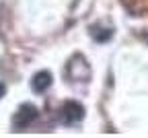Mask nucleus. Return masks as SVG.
Masks as SVG:
<instances>
[{"instance_id": "nucleus-1", "label": "nucleus", "mask_w": 148, "mask_h": 138, "mask_svg": "<svg viewBox=\"0 0 148 138\" xmlns=\"http://www.w3.org/2000/svg\"><path fill=\"white\" fill-rule=\"evenodd\" d=\"M64 74H66V78L72 85H80V83L86 85L90 81V66L86 62V58L82 54H74L70 60L66 62Z\"/></svg>"}, {"instance_id": "nucleus-2", "label": "nucleus", "mask_w": 148, "mask_h": 138, "mask_svg": "<svg viewBox=\"0 0 148 138\" xmlns=\"http://www.w3.org/2000/svg\"><path fill=\"white\" fill-rule=\"evenodd\" d=\"M37 115H39V111H37L35 105H31V103H23L21 107L16 109V113L12 115V130L23 132V130L31 128V124L37 120Z\"/></svg>"}, {"instance_id": "nucleus-3", "label": "nucleus", "mask_w": 148, "mask_h": 138, "mask_svg": "<svg viewBox=\"0 0 148 138\" xmlns=\"http://www.w3.org/2000/svg\"><path fill=\"white\" fill-rule=\"evenodd\" d=\"M84 117V107L78 101H66L60 107V122L64 126H76Z\"/></svg>"}, {"instance_id": "nucleus-4", "label": "nucleus", "mask_w": 148, "mask_h": 138, "mask_svg": "<svg viewBox=\"0 0 148 138\" xmlns=\"http://www.w3.org/2000/svg\"><path fill=\"white\" fill-rule=\"evenodd\" d=\"M51 87V72L49 70H39L31 78V89L35 93H45Z\"/></svg>"}, {"instance_id": "nucleus-5", "label": "nucleus", "mask_w": 148, "mask_h": 138, "mask_svg": "<svg viewBox=\"0 0 148 138\" xmlns=\"http://www.w3.org/2000/svg\"><path fill=\"white\" fill-rule=\"evenodd\" d=\"M4 95H6V85H4V83H0V99H2Z\"/></svg>"}]
</instances>
